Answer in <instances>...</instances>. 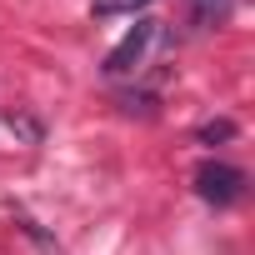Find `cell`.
Wrapping results in <instances>:
<instances>
[{
    "instance_id": "cell-1",
    "label": "cell",
    "mask_w": 255,
    "mask_h": 255,
    "mask_svg": "<svg viewBox=\"0 0 255 255\" xmlns=\"http://www.w3.org/2000/svg\"><path fill=\"white\" fill-rule=\"evenodd\" d=\"M155 45H165V30H160V20H140V25H135L130 35H125V40H120V45H115V50L105 55V75H110V80L140 75Z\"/></svg>"
},
{
    "instance_id": "cell-2",
    "label": "cell",
    "mask_w": 255,
    "mask_h": 255,
    "mask_svg": "<svg viewBox=\"0 0 255 255\" xmlns=\"http://www.w3.org/2000/svg\"><path fill=\"white\" fill-rule=\"evenodd\" d=\"M195 190H200V200H210V205H235L240 190H245V170H235V165H225V160H210V165H200Z\"/></svg>"
},
{
    "instance_id": "cell-3",
    "label": "cell",
    "mask_w": 255,
    "mask_h": 255,
    "mask_svg": "<svg viewBox=\"0 0 255 255\" xmlns=\"http://www.w3.org/2000/svg\"><path fill=\"white\" fill-rule=\"evenodd\" d=\"M185 10H190V25L210 30V25H225V15L235 10V0H185Z\"/></svg>"
},
{
    "instance_id": "cell-4",
    "label": "cell",
    "mask_w": 255,
    "mask_h": 255,
    "mask_svg": "<svg viewBox=\"0 0 255 255\" xmlns=\"http://www.w3.org/2000/svg\"><path fill=\"white\" fill-rule=\"evenodd\" d=\"M135 5H145V0H95L100 15H125V10H135Z\"/></svg>"
},
{
    "instance_id": "cell-5",
    "label": "cell",
    "mask_w": 255,
    "mask_h": 255,
    "mask_svg": "<svg viewBox=\"0 0 255 255\" xmlns=\"http://www.w3.org/2000/svg\"><path fill=\"white\" fill-rule=\"evenodd\" d=\"M235 135V125L230 120H220V125H205V130H200V140H230Z\"/></svg>"
}]
</instances>
